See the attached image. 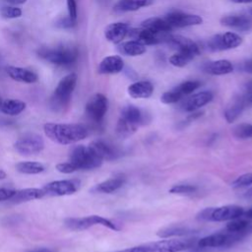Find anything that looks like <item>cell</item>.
<instances>
[{
  "label": "cell",
  "instance_id": "3957f363",
  "mask_svg": "<svg viewBox=\"0 0 252 252\" xmlns=\"http://www.w3.org/2000/svg\"><path fill=\"white\" fill-rule=\"evenodd\" d=\"M76 84L77 75L75 73H70L59 81L50 99V106L54 111H62L68 106Z\"/></svg>",
  "mask_w": 252,
  "mask_h": 252
},
{
  "label": "cell",
  "instance_id": "60d3db41",
  "mask_svg": "<svg viewBox=\"0 0 252 252\" xmlns=\"http://www.w3.org/2000/svg\"><path fill=\"white\" fill-rule=\"evenodd\" d=\"M250 185H252V172L244 173L242 175H239L231 183L232 188H235V189L242 188V187H247V186H250Z\"/></svg>",
  "mask_w": 252,
  "mask_h": 252
},
{
  "label": "cell",
  "instance_id": "681fc988",
  "mask_svg": "<svg viewBox=\"0 0 252 252\" xmlns=\"http://www.w3.org/2000/svg\"><path fill=\"white\" fill-rule=\"evenodd\" d=\"M5 1H7L8 3L13 4V5H21V4H24L27 2V0H5Z\"/></svg>",
  "mask_w": 252,
  "mask_h": 252
},
{
  "label": "cell",
  "instance_id": "83f0119b",
  "mask_svg": "<svg viewBox=\"0 0 252 252\" xmlns=\"http://www.w3.org/2000/svg\"><path fill=\"white\" fill-rule=\"evenodd\" d=\"M154 0H118L113 6L116 13H125L137 11L143 7L150 6Z\"/></svg>",
  "mask_w": 252,
  "mask_h": 252
},
{
  "label": "cell",
  "instance_id": "7bdbcfd3",
  "mask_svg": "<svg viewBox=\"0 0 252 252\" xmlns=\"http://www.w3.org/2000/svg\"><path fill=\"white\" fill-rule=\"evenodd\" d=\"M242 96L247 105L252 104V80L244 85V93L242 94Z\"/></svg>",
  "mask_w": 252,
  "mask_h": 252
},
{
  "label": "cell",
  "instance_id": "5b68a950",
  "mask_svg": "<svg viewBox=\"0 0 252 252\" xmlns=\"http://www.w3.org/2000/svg\"><path fill=\"white\" fill-rule=\"evenodd\" d=\"M76 170H90L99 167L102 160L90 149L89 146H75L69 154V159Z\"/></svg>",
  "mask_w": 252,
  "mask_h": 252
},
{
  "label": "cell",
  "instance_id": "9a60e30c",
  "mask_svg": "<svg viewBox=\"0 0 252 252\" xmlns=\"http://www.w3.org/2000/svg\"><path fill=\"white\" fill-rule=\"evenodd\" d=\"M127 35L144 45H153L159 42H164L166 33H156L142 27L140 29H130Z\"/></svg>",
  "mask_w": 252,
  "mask_h": 252
},
{
  "label": "cell",
  "instance_id": "484cf974",
  "mask_svg": "<svg viewBox=\"0 0 252 252\" xmlns=\"http://www.w3.org/2000/svg\"><path fill=\"white\" fill-rule=\"evenodd\" d=\"M127 91L133 98H148L154 92V86L149 81H138L131 84Z\"/></svg>",
  "mask_w": 252,
  "mask_h": 252
},
{
  "label": "cell",
  "instance_id": "ba28073f",
  "mask_svg": "<svg viewBox=\"0 0 252 252\" xmlns=\"http://www.w3.org/2000/svg\"><path fill=\"white\" fill-rule=\"evenodd\" d=\"M64 224L69 229L76 230V231L85 230L96 224L103 225L114 231H117L120 229V227L110 220L97 215H92V216H87L82 218H67L64 220Z\"/></svg>",
  "mask_w": 252,
  "mask_h": 252
},
{
  "label": "cell",
  "instance_id": "52a82bcc",
  "mask_svg": "<svg viewBox=\"0 0 252 252\" xmlns=\"http://www.w3.org/2000/svg\"><path fill=\"white\" fill-rule=\"evenodd\" d=\"M196 245V239H167L142 244L144 252H181Z\"/></svg>",
  "mask_w": 252,
  "mask_h": 252
},
{
  "label": "cell",
  "instance_id": "ffe728a7",
  "mask_svg": "<svg viewBox=\"0 0 252 252\" xmlns=\"http://www.w3.org/2000/svg\"><path fill=\"white\" fill-rule=\"evenodd\" d=\"M220 24L222 26H225L240 32H247L252 29V20L243 15L224 16L220 19Z\"/></svg>",
  "mask_w": 252,
  "mask_h": 252
},
{
  "label": "cell",
  "instance_id": "44dd1931",
  "mask_svg": "<svg viewBox=\"0 0 252 252\" xmlns=\"http://www.w3.org/2000/svg\"><path fill=\"white\" fill-rule=\"evenodd\" d=\"M124 68V62L118 55H110L104 57L97 68L99 74H117Z\"/></svg>",
  "mask_w": 252,
  "mask_h": 252
},
{
  "label": "cell",
  "instance_id": "8992f818",
  "mask_svg": "<svg viewBox=\"0 0 252 252\" xmlns=\"http://www.w3.org/2000/svg\"><path fill=\"white\" fill-rule=\"evenodd\" d=\"M244 238L246 237L241 234L229 232L223 229L222 231L202 237L197 241V246L200 248H229Z\"/></svg>",
  "mask_w": 252,
  "mask_h": 252
},
{
  "label": "cell",
  "instance_id": "e0dca14e",
  "mask_svg": "<svg viewBox=\"0 0 252 252\" xmlns=\"http://www.w3.org/2000/svg\"><path fill=\"white\" fill-rule=\"evenodd\" d=\"M214 95L209 91H204L197 93L190 97H188L182 104V109L188 112L196 111L197 109L201 108L202 106L208 104L212 101Z\"/></svg>",
  "mask_w": 252,
  "mask_h": 252
},
{
  "label": "cell",
  "instance_id": "f6af8a7d",
  "mask_svg": "<svg viewBox=\"0 0 252 252\" xmlns=\"http://www.w3.org/2000/svg\"><path fill=\"white\" fill-rule=\"evenodd\" d=\"M16 190L8 189V188H0V202L9 201L14 195Z\"/></svg>",
  "mask_w": 252,
  "mask_h": 252
},
{
  "label": "cell",
  "instance_id": "d6986e66",
  "mask_svg": "<svg viewBox=\"0 0 252 252\" xmlns=\"http://www.w3.org/2000/svg\"><path fill=\"white\" fill-rule=\"evenodd\" d=\"M125 181H126V179L124 176H122V175L115 176V177L106 179L100 183L95 184L94 186H93L90 189V192L100 193V194H110V193H113V192L117 191L118 189H120L124 185Z\"/></svg>",
  "mask_w": 252,
  "mask_h": 252
},
{
  "label": "cell",
  "instance_id": "d4e9b609",
  "mask_svg": "<svg viewBox=\"0 0 252 252\" xmlns=\"http://www.w3.org/2000/svg\"><path fill=\"white\" fill-rule=\"evenodd\" d=\"M224 230L233 233H238L243 235L244 237H247L250 234H252V223L248 219L240 217L229 220L225 225Z\"/></svg>",
  "mask_w": 252,
  "mask_h": 252
},
{
  "label": "cell",
  "instance_id": "bcb514c9",
  "mask_svg": "<svg viewBox=\"0 0 252 252\" xmlns=\"http://www.w3.org/2000/svg\"><path fill=\"white\" fill-rule=\"evenodd\" d=\"M75 22L74 20H72L69 16L66 17V18H61L58 22H57V26L60 27V28H71L75 25Z\"/></svg>",
  "mask_w": 252,
  "mask_h": 252
},
{
  "label": "cell",
  "instance_id": "7dc6e473",
  "mask_svg": "<svg viewBox=\"0 0 252 252\" xmlns=\"http://www.w3.org/2000/svg\"><path fill=\"white\" fill-rule=\"evenodd\" d=\"M113 252H144L143 246L141 245H137V246H133V247H129L123 250H118V251H113Z\"/></svg>",
  "mask_w": 252,
  "mask_h": 252
},
{
  "label": "cell",
  "instance_id": "8d00e7d4",
  "mask_svg": "<svg viewBox=\"0 0 252 252\" xmlns=\"http://www.w3.org/2000/svg\"><path fill=\"white\" fill-rule=\"evenodd\" d=\"M200 86H201V82H199V81H195V80L194 81H186V82L181 83L177 87H175L174 90L177 91L182 95H186V94H192Z\"/></svg>",
  "mask_w": 252,
  "mask_h": 252
},
{
  "label": "cell",
  "instance_id": "f5cc1de1",
  "mask_svg": "<svg viewBox=\"0 0 252 252\" xmlns=\"http://www.w3.org/2000/svg\"><path fill=\"white\" fill-rule=\"evenodd\" d=\"M30 252H52V251H50V250L47 249V248H36V249L31 250Z\"/></svg>",
  "mask_w": 252,
  "mask_h": 252
},
{
  "label": "cell",
  "instance_id": "f546056e",
  "mask_svg": "<svg viewBox=\"0 0 252 252\" xmlns=\"http://www.w3.org/2000/svg\"><path fill=\"white\" fill-rule=\"evenodd\" d=\"M142 27L146 28L153 32L156 33H167L172 31V27L165 21V19H161L158 17H153L145 20L142 23Z\"/></svg>",
  "mask_w": 252,
  "mask_h": 252
},
{
  "label": "cell",
  "instance_id": "f35d334b",
  "mask_svg": "<svg viewBox=\"0 0 252 252\" xmlns=\"http://www.w3.org/2000/svg\"><path fill=\"white\" fill-rule=\"evenodd\" d=\"M182 94H179L177 91H175L174 89L165 92L161 94L160 96V101L165 103V104H171V103H175L177 101H179L182 98Z\"/></svg>",
  "mask_w": 252,
  "mask_h": 252
},
{
  "label": "cell",
  "instance_id": "8fae6325",
  "mask_svg": "<svg viewBox=\"0 0 252 252\" xmlns=\"http://www.w3.org/2000/svg\"><path fill=\"white\" fill-rule=\"evenodd\" d=\"M80 188V181L77 179L55 180L45 184L41 189L47 197H61L72 195Z\"/></svg>",
  "mask_w": 252,
  "mask_h": 252
},
{
  "label": "cell",
  "instance_id": "1f68e13d",
  "mask_svg": "<svg viewBox=\"0 0 252 252\" xmlns=\"http://www.w3.org/2000/svg\"><path fill=\"white\" fill-rule=\"evenodd\" d=\"M118 51L127 56H138L146 52V45L140 43L137 40H129L122 42L118 45Z\"/></svg>",
  "mask_w": 252,
  "mask_h": 252
},
{
  "label": "cell",
  "instance_id": "ac0fdd59",
  "mask_svg": "<svg viewBox=\"0 0 252 252\" xmlns=\"http://www.w3.org/2000/svg\"><path fill=\"white\" fill-rule=\"evenodd\" d=\"M129 30V26L125 23H112L105 28L104 36L108 41L112 43H119L128 34Z\"/></svg>",
  "mask_w": 252,
  "mask_h": 252
},
{
  "label": "cell",
  "instance_id": "d6a6232c",
  "mask_svg": "<svg viewBox=\"0 0 252 252\" xmlns=\"http://www.w3.org/2000/svg\"><path fill=\"white\" fill-rule=\"evenodd\" d=\"M16 170L23 174H38L44 171L45 167L38 161H20L15 166Z\"/></svg>",
  "mask_w": 252,
  "mask_h": 252
},
{
  "label": "cell",
  "instance_id": "4fadbf2b",
  "mask_svg": "<svg viewBox=\"0 0 252 252\" xmlns=\"http://www.w3.org/2000/svg\"><path fill=\"white\" fill-rule=\"evenodd\" d=\"M164 42L172 46L173 48L177 49L178 52H184L193 55L194 57L199 55L200 48L197 45L196 42H194L192 39L187 38L182 35H176V34H167L165 35Z\"/></svg>",
  "mask_w": 252,
  "mask_h": 252
},
{
  "label": "cell",
  "instance_id": "7402d4cb",
  "mask_svg": "<svg viewBox=\"0 0 252 252\" xmlns=\"http://www.w3.org/2000/svg\"><path fill=\"white\" fill-rule=\"evenodd\" d=\"M247 106L242 94L235 95L224 110V118L228 123L234 122Z\"/></svg>",
  "mask_w": 252,
  "mask_h": 252
},
{
  "label": "cell",
  "instance_id": "b9f144b4",
  "mask_svg": "<svg viewBox=\"0 0 252 252\" xmlns=\"http://www.w3.org/2000/svg\"><path fill=\"white\" fill-rule=\"evenodd\" d=\"M56 169L61 172V173H65V174H69V173H73L76 170V168L74 167V165L70 162V161H66V162H60L56 165Z\"/></svg>",
  "mask_w": 252,
  "mask_h": 252
},
{
  "label": "cell",
  "instance_id": "4316f807",
  "mask_svg": "<svg viewBox=\"0 0 252 252\" xmlns=\"http://www.w3.org/2000/svg\"><path fill=\"white\" fill-rule=\"evenodd\" d=\"M204 71L211 75H226L233 71V66L230 63V61L225 59H220L216 61L208 62L203 67Z\"/></svg>",
  "mask_w": 252,
  "mask_h": 252
},
{
  "label": "cell",
  "instance_id": "816d5d0a",
  "mask_svg": "<svg viewBox=\"0 0 252 252\" xmlns=\"http://www.w3.org/2000/svg\"><path fill=\"white\" fill-rule=\"evenodd\" d=\"M233 3H237V4H248V3H252V0H231Z\"/></svg>",
  "mask_w": 252,
  "mask_h": 252
},
{
  "label": "cell",
  "instance_id": "ee69618b",
  "mask_svg": "<svg viewBox=\"0 0 252 252\" xmlns=\"http://www.w3.org/2000/svg\"><path fill=\"white\" fill-rule=\"evenodd\" d=\"M67 7H68V16L76 21L77 19V4L75 0H67Z\"/></svg>",
  "mask_w": 252,
  "mask_h": 252
},
{
  "label": "cell",
  "instance_id": "603a6c76",
  "mask_svg": "<svg viewBox=\"0 0 252 252\" xmlns=\"http://www.w3.org/2000/svg\"><path fill=\"white\" fill-rule=\"evenodd\" d=\"M43 197H45V195L41 188H25L16 190L9 202L12 204H21L36 199H41Z\"/></svg>",
  "mask_w": 252,
  "mask_h": 252
},
{
  "label": "cell",
  "instance_id": "6da1fadb",
  "mask_svg": "<svg viewBox=\"0 0 252 252\" xmlns=\"http://www.w3.org/2000/svg\"><path fill=\"white\" fill-rule=\"evenodd\" d=\"M45 135L60 145H71L88 137L89 131L82 124L46 123L43 126Z\"/></svg>",
  "mask_w": 252,
  "mask_h": 252
},
{
  "label": "cell",
  "instance_id": "ab89813d",
  "mask_svg": "<svg viewBox=\"0 0 252 252\" xmlns=\"http://www.w3.org/2000/svg\"><path fill=\"white\" fill-rule=\"evenodd\" d=\"M0 14L6 19H16L22 16V10L16 6H4L0 9Z\"/></svg>",
  "mask_w": 252,
  "mask_h": 252
},
{
  "label": "cell",
  "instance_id": "74e56055",
  "mask_svg": "<svg viewBox=\"0 0 252 252\" xmlns=\"http://www.w3.org/2000/svg\"><path fill=\"white\" fill-rule=\"evenodd\" d=\"M197 191V187L192 184H176L169 189V193L177 195H191Z\"/></svg>",
  "mask_w": 252,
  "mask_h": 252
},
{
  "label": "cell",
  "instance_id": "f1b7e54d",
  "mask_svg": "<svg viewBox=\"0 0 252 252\" xmlns=\"http://www.w3.org/2000/svg\"><path fill=\"white\" fill-rule=\"evenodd\" d=\"M192 233H196V230L189 226L170 225V226H165L158 229L157 232V235L161 238H168V237H174V236H186Z\"/></svg>",
  "mask_w": 252,
  "mask_h": 252
},
{
  "label": "cell",
  "instance_id": "836d02e7",
  "mask_svg": "<svg viewBox=\"0 0 252 252\" xmlns=\"http://www.w3.org/2000/svg\"><path fill=\"white\" fill-rule=\"evenodd\" d=\"M220 37H221V42H222V46H223L224 50L235 48L242 43L241 36L232 32L222 33V34H220Z\"/></svg>",
  "mask_w": 252,
  "mask_h": 252
},
{
  "label": "cell",
  "instance_id": "7c38bea8",
  "mask_svg": "<svg viewBox=\"0 0 252 252\" xmlns=\"http://www.w3.org/2000/svg\"><path fill=\"white\" fill-rule=\"evenodd\" d=\"M41 56L48 62L56 65H69L76 61L78 51L73 47H58L55 49H43Z\"/></svg>",
  "mask_w": 252,
  "mask_h": 252
},
{
  "label": "cell",
  "instance_id": "d590c367",
  "mask_svg": "<svg viewBox=\"0 0 252 252\" xmlns=\"http://www.w3.org/2000/svg\"><path fill=\"white\" fill-rule=\"evenodd\" d=\"M194 58L193 55L184 53V52H177L173 54L169 58V63L175 67H184L186 66L192 59Z\"/></svg>",
  "mask_w": 252,
  "mask_h": 252
},
{
  "label": "cell",
  "instance_id": "e575fe53",
  "mask_svg": "<svg viewBox=\"0 0 252 252\" xmlns=\"http://www.w3.org/2000/svg\"><path fill=\"white\" fill-rule=\"evenodd\" d=\"M232 134L238 139L252 138V124L241 123L232 129Z\"/></svg>",
  "mask_w": 252,
  "mask_h": 252
},
{
  "label": "cell",
  "instance_id": "2e32d148",
  "mask_svg": "<svg viewBox=\"0 0 252 252\" xmlns=\"http://www.w3.org/2000/svg\"><path fill=\"white\" fill-rule=\"evenodd\" d=\"M89 147L102 161L113 160L119 156V152L116 148L103 140H94L89 145Z\"/></svg>",
  "mask_w": 252,
  "mask_h": 252
},
{
  "label": "cell",
  "instance_id": "c3c4849f",
  "mask_svg": "<svg viewBox=\"0 0 252 252\" xmlns=\"http://www.w3.org/2000/svg\"><path fill=\"white\" fill-rule=\"evenodd\" d=\"M244 70L246 72H249V73H252V60L244 63Z\"/></svg>",
  "mask_w": 252,
  "mask_h": 252
},
{
  "label": "cell",
  "instance_id": "4dcf8cb0",
  "mask_svg": "<svg viewBox=\"0 0 252 252\" xmlns=\"http://www.w3.org/2000/svg\"><path fill=\"white\" fill-rule=\"evenodd\" d=\"M26 102L20 99H2L0 104V112L9 115L16 116L26 109Z\"/></svg>",
  "mask_w": 252,
  "mask_h": 252
},
{
  "label": "cell",
  "instance_id": "277c9868",
  "mask_svg": "<svg viewBox=\"0 0 252 252\" xmlns=\"http://www.w3.org/2000/svg\"><path fill=\"white\" fill-rule=\"evenodd\" d=\"M244 209L237 205H225L220 207H210L200 211L197 219L203 221H229L243 217Z\"/></svg>",
  "mask_w": 252,
  "mask_h": 252
},
{
  "label": "cell",
  "instance_id": "30bf717a",
  "mask_svg": "<svg viewBox=\"0 0 252 252\" xmlns=\"http://www.w3.org/2000/svg\"><path fill=\"white\" fill-rule=\"evenodd\" d=\"M15 151L23 156H31L40 153L44 149V141L41 136L33 133L20 137L13 145Z\"/></svg>",
  "mask_w": 252,
  "mask_h": 252
},
{
  "label": "cell",
  "instance_id": "9c48e42d",
  "mask_svg": "<svg viewBox=\"0 0 252 252\" xmlns=\"http://www.w3.org/2000/svg\"><path fill=\"white\" fill-rule=\"evenodd\" d=\"M108 108V100L102 94H94L87 102L85 112L88 119L94 125H100Z\"/></svg>",
  "mask_w": 252,
  "mask_h": 252
},
{
  "label": "cell",
  "instance_id": "f907efd6",
  "mask_svg": "<svg viewBox=\"0 0 252 252\" xmlns=\"http://www.w3.org/2000/svg\"><path fill=\"white\" fill-rule=\"evenodd\" d=\"M244 218L248 219L249 220H252V208H250L247 212H244Z\"/></svg>",
  "mask_w": 252,
  "mask_h": 252
},
{
  "label": "cell",
  "instance_id": "7a4b0ae2",
  "mask_svg": "<svg viewBox=\"0 0 252 252\" xmlns=\"http://www.w3.org/2000/svg\"><path fill=\"white\" fill-rule=\"evenodd\" d=\"M148 121V114L146 112L133 104H128L121 109L115 128L116 134L120 138H128Z\"/></svg>",
  "mask_w": 252,
  "mask_h": 252
},
{
  "label": "cell",
  "instance_id": "11a10c76",
  "mask_svg": "<svg viewBox=\"0 0 252 252\" xmlns=\"http://www.w3.org/2000/svg\"><path fill=\"white\" fill-rule=\"evenodd\" d=\"M1 102H2V98L0 97V104H1Z\"/></svg>",
  "mask_w": 252,
  "mask_h": 252
},
{
  "label": "cell",
  "instance_id": "9f6ffc18",
  "mask_svg": "<svg viewBox=\"0 0 252 252\" xmlns=\"http://www.w3.org/2000/svg\"><path fill=\"white\" fill-rule=\"evenodd\" d=\"M250 13H251V15H252V8L250 9Z\"/></svg>",
  "mask_w": 252,
  "mask_h": 252
},
{
  "label": "cell",
  "instance_id": "cb8c5ba5",
  "mask_svg": "<svg viewBox=\"0 0 252 252\" xmlns=\"http://www.w3.org/2000/svg\"><path fill=\"white\" fill-rule=\"evenodd\" d=\"M6 70L8 76L14 81L26 84H32L37 81V75L29 69L16 66H9Z\"/></svg>",
  "mask_w": 252,
  "mask_h": 252
},
{
  "label": "cell",
  "instance_id": "5bb4252c",
  "mask_svg": "<svg viewBox=\"0 0 252 252\" xmlns=\"http://www.w3.org/2000/svg\"><path fill=\"white\" fill-rule=\"evenodd\" d=\"M164 19L172 28L198 26V25H201L203 22V19L198 15L183 13L180 11L170 12L164 17Z\"/></svg>",
  "mask_w": 252,
  "mask_h": 252
},
{
  "label": "cell",
  "instance_id": "db71d44e",
  "mask_svg": "<svg viewBox=\"0 0 252 252\" xmlns=\"http://www.w3.org/2000/svg\"><path fill=\"white\" fill-rule=\"evenodd\" d=\"M6 176H7L6 172H5L4 170L0 169V180H2V179H5V178H6Z\"/></svg>",
  "mask_w": 252,
  "mask_h": 252
}]
</instances>
